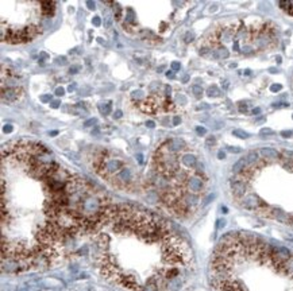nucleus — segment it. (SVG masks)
I'll return each mask as SVG.
<instances>
[{
	"label": "nucleus",
	"mask_w": 293,
	"mask_h": 291,
	"mask_svg": "<svg viewBox=\"0 0 293 291\" xmlns=\"http://www.w3.org/2000/svg\"><path fill=\"white\" fill-rule=\"evenodd\" d=\"M137 158H138V162H139V163H143V155H142V154H138Z\"/></svg>",
	"instance_id": "obj_45"
},
{
	"label": "nucleus",
	"mask_w": 293,
	"mask_h": 291,
	"mask_svg": "<svg viewBox=\"0 0 293 291\" xmlns=\"http://www.w3.org/2000/svg\"><path fill=\"white\" fill-rule=\"evenodd\" d=\"M192 92H193V94H195V97H196V98H200V97L203 96V93H204L203 88L199 86V85H193V86H192Z\"/></svg>",
	"instance_id": "obj_15"
},
{
	"label": "nucleus",
	"mask_w": 293,
	"mask_h": 291,
	"mask_svg": "<svg viewBox=\"0 0 293 291\" xmlns=\"http://www.w3.org/2000/svg\"><path fill=\"white\" fill-rule=\"evenodd\" d=\"M122 115H123V113H122V110L118 109L116 112L113 113V117H115V119H120V117H122Z\"/></svg>",
	"instance_id": "obj_39"
},
{
	"label": "nucleus",
	"mask_w": 293,
	"mask_h": 291,
	"mask_svg": "<svg viewBox=\"0 0 293 291\" xmlns=\"http://www.w3.org/2000/svg\"><path fill=\"white\" fill-rule=\"evenodd\" d=\"M92 256L104 279L130 291H176L193 268L188 241L161 216L108 204L91 232Z\"/></svg>",
	"instance_id": "obj_1"
},
{
	"label": "nucleus",
	"mask_w": 293,
	"mask_h": 291,
	"mask_svg": "<svg viewBox=\"0 0 293 291\" xmlns=\"http://www.w3.org/2000/svg\"><path fill=\"white\" fill-rule=\"evenodd\" d=\"M281 136L282 137H290L292 136V131H282V132H281Z\"/></svg>",
	"instance_id": "obj_37"
},
{
	"label": "nucleus",
	"mask_w": 293,
	"mask_h": 291,
	"mask_svg": "<svg viewBox=\"0 0 293 291\" xmlns=\"http://www.w3.org/2000/svg\"><path fill=\"white\" fill-rule=\"evenodd\" d=\"M72 112L77 116H85V115H88V108L85 103H77L72 107Z\"/></svg>",
	"instance_id": "obj_9"
},
{
	"label": "nucleus",
	"mask_w": 293,
	"mask_h": 291,
	"mask_svg": "<svg viewBox=\"0 0 293 291\" xmlns=\"http://www.w3.org/2000/svg\"><path fill=\"white\" fill-rule=\"evenodd\" d=\"M269 72H270V73H277V70L274 69V67H270V69H269Z\"/></svg>",
	"instance_id": "obj_47"
},
{
	"label": "nucleus",
	"mask_w": 293,
	"mask_h": 291,
	"mask_svg": "<svg viewBox=\"0 0 293 291\" xmlns=\"http://www.w3.org/2000/svg\"><path fill=\"white\" fill-rule=\"evenodd\" d=\"M181 162L187 169H195L197 166V159L193 154H185L181 158Z\"/></svg>",
	"instance_id": "obj_8"
},
{
	"label": "nucleus",
	"mask_w": 293,
	"mask_h": 291,
	"mask_svg": "<svg viewBox=\"0 0 293 291\" xmlns=\"http://www.w3.org/2000/svg\"><path fill=\"white\" fill-rule=\"evenodd\" d=\"M60 104H61L60 100H53L51 103L49 104V105H50V108H53V109H57V108H60Z\"/></svg>",
	"instance_id": "obj_25"
},
{
	"label": "nucleus",
	"mask_w": 293,
	"mask_h": 291,
	"mask_svg": "<svg viewBox=\"0 0 293 291\" xmlns=\"http://www.w3.org/2000/svg\"><path fill=\"white\" fill-rule=\"evenodd\" d=\"M162 103H163V98H161L160 96H150L147 98H145L143 101H140L138 104V107H139L140 110H143L146 113H154L157 112L158 109H161L162 107Z\"/></svg>",
	"instance_id": "obj_3"
},
{
	"label": "nucleus",
	"mask_w": 293,
	"mask_h": 291,
	"mask_svg": "<svg viewBox=\"0 0 293 291\" xmlns=\"http://www.w3.org/2000/svg\"><path fill=\"white\" fill-rule=\"evenodd\" d=\"M246 167H247V162H246V158H243V159H240V161H238L237 163L234 164L232 171L235 173V174H239V173H242Z\"/></svg>",
	"instance_id": "obj_11"
},
{
	"label": "nucleus",
	"mask_w": 293,
	"mask_h": 291,
	"mask_svg": "<svg viewBox=\"0 0 293 291\" xmlns=\"http://www.w3.org/2000/svg\"><path fill=\"white\" fill-rule=\"evenodd\" d=\"M163 69H165V66H163V65H162V66H160V67H158V72H162Z\"/></svg>",
	"instance_id": "obj_49"
},
{
	"label": "nucleus",
	"mask_w": 293,
	"mask_h": 291,
	"mask_svg": "<svg viewBox=\"0 0 293 291\" xmlns=\"http://www.w3.org/2000/svg\"><path fill=\"white\" fill-rule=\"evenodd\" d=\"M56 62L58 65H66V57H57Z\"/></svg>",
	"instance_id": "obj_28"
},
{
	"label": "nucleus",
	"mask_w": 293,
	"mask_h": 291,
	"mask_svg": "<svg viewBox=\"0 0 293 291\" xmlns=\"http://www.w3.org/2000/svg\"><path fill=\"white\" fill-rule=\"evenodd\" d=\"M39 6L43 16H51L56 11V3H53V1H41Z\"/></svg>",
	"instance_id": "obj_7"
},
{
	"label": "nucleus",
	"mask_w": 293,
	"mask_h": 291,
	"mask_svg": "<svg viewBox=\"0 0 293 291\" xmlns=\"http://www.w3.org/2000/svg\"><path fill=\"white\" fill-rule=\"evenodd\" d=\"M181 69V65H180V62H172V70L173 72H177V70H180Z\"/></svg>",
	"instance_id": "obj_30"
},
{
	"label": "nucleus",
	"mask_w": 293,
	"mask_h": 291,
	"mask_svg": "<svg viewBox=\"0 0 293 291\" xmlns=\"http://www.w3.org/2000/svg\"><path fill=\"white\" fill-rule=\"evenodd\" d=\"M227 151H230L232 154H239V152H242V150H240L239 147H227Z\"/></svg>",
	"instance_id": "obj_29"
},
{
	"label": "nucleus",
	"mask_w": 293,
	"mask_h": 291,
	"mask_svg": "<svg viewBox=\"0 0 293 291\" xmlns=\"http://www.w3.org/2000/svg\"><path fill=\"white\" fill-rule=\"evenodd\" d=\"M146 125L149 128H154V127H155V123H154L153 120H149V121H146Z\"/></svg>",
	"instance_id": "obj_40"
},
{
	"label": "nucleus",
	"mask_w": 293,
	"mask_h": 291,
	"mask_svg": "<svg viewBox=\"0 0 293 291\" xmlns=\"http://www.w3.org/2000/svg\"><path fill=\"white\" fill-rule=\"evenodd\" d=\"M292 119H293V116H292Z\"/></svg>",
	"instance_id": "obj_50"
},
{
	"label": "nucleus",
	"mask_w": 293,
	"mask_h": 291,
	"mask_svg": "<svg viewBox=\"0 0 293 291\" xmlns=\"http://www.w3.org/2000/svg\"><path fill=\"white\" fill-rule=\"evenodd\" d=\"M74 89H76V84H72V85H69V88H68V91H69L70 93H72V92H73Z\"/></svg>",
	"instance_id": "obj_44"
},
{
	"label": "nucleus",
	"mask_w": 293,
	"mask_h": 291,
	"mask_svg": "<svg viewBox=\"0 0 293 291\" xmlns=\"http://www.w3.org/2000/svg\"><path fill=\"white\" fill-rule=\"evenodd\" d=\"M87 6H88V8H89V10H95V8H96V4H95V1H91V0H88V1H87Z\"/></svg>",
	"instance_id": "obj_36"
},
{
	"label": "nucleus",
	"mask_w": 293,
	"mask_h": 291,
	"mask_svg": "<svg viewBox=\"0 0 293 291\" xmlns=\"http://www.w3.org/2000/svg\"><path fill=\"white\" fill-rule=\"evenodd\" d=\"M247 110H249V107H247V104L240 103V104H239V112H242V113H246Z\"/></svg>",
	"instance_id": "obj_26"
},
{
	"label": "nucleus",
	"mask_w": 293,
	"mask_h": 291,
	"mask_svg": "<svg viewBox=\"0 0 293 291\" xmlns=\"http://www.w3.org/2000/svg\"><path fill=\"white\" fill-rule=\"evenodd\" d=\"M126 23L127 24H134L135 23V13L131 8H127V15H126Z\"/></svg>",
	"instance_id": "obj_13"
},
{
	"label": "nucleus",
	"mask_w": 293,
	"mask_h": 291,
	"mask_svg": "<svg viewBox=\"0 0 293 291\" xmlns=\"http://www.w3.org/2000/svg\"><path fill=\"white\" fill-rule=\"evenodd\" d=\"M3 131L6 132V134H11V132L14 131V127L11 125V124H6V125L3 127Z\"/></svg>",
	"instance_id": "obj_27"
},
{
	"label": "nucleus",
	"mask_w": 293,
	"mask_h": 291,
	"mask_svg": "<svg viewBox=\"0 0 293 291\" xmlns=\"http://www.w3.org/2000/svg\"><path fill=\"white\" fill-rule=\"evenodd\" d=\"M80 69H81L80 65H73V66H70L69 73L70 74H76V73H78V70H80Z\"/></svg>",
	"instance_id": "obj_22"
},
{
	"label": "nucleus",
	"mask_w": 293,
	"mask_h": 291,
	"mask_svg": "<svg viewBox=\"0 0 293 291\" xmlns=\"http://www.w3.org/2000/svg\"><path fill=\"white\" fill-rule=\"evenodd\" d=\"M63 94H65V89H63V88H57L56 96H63Z\"/></svg>",
	"instance_id": "obj_35"
},
{
	"label": "nucleus",
	"mask_w": 293,
	"mask_h": 291,
	"mask_svg": "<svg viewBox=\"0 0 293 291\" xmlns=\"http://www.w3.org/2000/svg\"><path fill=\"white\" fill-rule=\"evenodd\" d=\"M196 132H197L199 135H205V134H207V130H205L204 127H197V128H196Z\"/></svg>",
	"instance_id": "obj_34"
},
{
	"label": "nucleus",
	"mask_w": 293,
	"mask_h": 291,
	"mask_svg": "<svg viewBox=\"0 0 293 291\" xmlns=\"http://www.w3.org/2000/svg\"><path fill=\"white\" fill-rule=\"evenodd\" d=\"M259 154L261 156H262V159H270V161H276V159H280L281 154L278 152V151L273 150V148H262V150L259 151Z\"/></svg>",
	"instance_id": "obj_6"
},
{
	"label": "nucleus",
	"mask_w": 293,
	"mask_h": 291,
	"mask_svg": "<svg viewBox=\"0 0 293 291\" xmlns=\"http://www.w3.org/2000/svg\"><path fill=\"white\" fill-rule=\"evenodd\" d=\"M216 143V139H215V136H210V137H207V140H205V144L208 146V147H211V146H213V144Z\"/></svg>",
	"instance_id": "obj_21"
},
{
	"label": "nucleus",
	"mask_w": 293,
	"mask_h": 291,
	"mask_svg": "<svg viewBox=\"0 0 293 291\" xmlns=\"http://www.w3.org/2000/svg\"><path fill=\"white\" fill-rule=\"evenodd\" d=\"M289 107V104L288 103H276L273 104V108H288Z\"/></svg>",
	"instance_id": "obj_31"
},
{
	"label": "nucleus",
	"mask_w": 293,
	"mask_h": 291,
	"mask_svg": "<svg viewBox=\"0 0 293 291\" xmlns=\"http://www.w3.org/2000/svg\"><path fill=\"white\" fill-rule=\"evenodd\" d=\"M97 123V119H95V117H92V119H88V120L84 121V127H92L93 124Z\"/></svg>",
	"instance_id": "obj_18"
},
{
	"label": "nucleus",
	"mask_w": 293,
	"mask_h": 291,
	"mask_svg": "<svg viewBox=\"0 0 293 291\" xmlns=\"http://www.w3.org/2000/svg\"><path fill=\"white\" fill-rule=\"evenodd\" d=\"M41 101L42 103H51V96L50 94H43V96H41Z\"/></svg>",
	"instance_id": "obj_24"
},
{
	"label": "nucleus",
	"mask_w": 293,
	"mask_h": 291,
	"mask_svg": "<svg viewBox=\"0 0 293 291\" xmlns=\"http://www.w3.org/2000/svg\"><path fill=\"white\" fill-rule=\"evenodd\" d=\"M193 39H195L193 33H187L185 35H184V40H185V43H189V42H192Z\"/></svg>",
	"instance_id": "obj_19"
},
{
	"label": "nucleus",
	"mask_w": 293,
	"mask_h": 291,
	"mask_svg": "<svg viewBox=\"0 0 293 291\" xmlns=\"http://www.w3.org/2000/svg\"><path fill=\"white\" fill-rule=\"evenodd\" d=\"M232 135H234V136L240 137V139H246V137H249V134H247V132H245V131H242V130H234L232 131Z\"/></svg>",
	"instance_id": "obj_16"
},
{
	"label": "nucleus",
	"mask_w": 293,
	"mask_h": 291,
	"mask_svg": "<svg viewBox=\"0 0 293 291\" xmlns=\"http://www.w3.org/2000/svg\"><path fill=\"white\" fill-rule=\"evenodd\" d=\"M259 134H261V135H273V134H274V131H273V130H270V128H262V130L259 131Z\"/></svg>",
	"instance_id": "obj_23"
},
{
	"label": "nucleus",
	"mask_w": 293,
	"mask_h": 291,
	"mask_svg": "<svg viewBox=\"0 0 293 291\" xmlns=\"http://www.w3.org/2000/svg\"><path fill=\"white\" fill-rule=\"evenodd\" d=\"M97 108H99V112H100V113L104 115V116H107V115H110V113H111V110H112V103H111V101L100 103L99 105H97Z\"/></svg>",
	"instance_id": "obj_10"
},
{
	"label": "nucleus",
	"mask_w": 293,
	"mask_h": 291,
	"mask_svg": "<svg viewBox=\"0 0 293 291\" xmlns=\"http://www.w3.org/2000/svg\"><path fill=\"white\" fill-rule=\"evenodd\" d=\"M220 93H222V92H220V89L216 85H212V86H210L207 89V96L208 97H219Z\"/></svg>",
	"instance_id": "obj_12"
},
{
	"label": "nucleus",
	"mask_w": 293,
	"mask_h": 291,
	"mask_svg": "<svg viewBox=\"0 0 293 291\" xmlns=\"http://www.w3.org/2000/svg\"><path fill=\"white\" fill-rule=\"evenodd\" d=\"M91 91H92V89H91V86H87V85H85L84 88H81L80 94H81V96H88V94L91 93Z\"/></svg>",
	"instance_id": "obj_20"
},
{
	"label": "nucleus",
	"mask_w": 293,
	"mask_h": 291,
	"mask_svg": "<svg viewBox=\"0 0 293 291\" xmlns=\"http://www.w3.org/2000/svg\"><path fill=\"white\" fill-rule=\"evenodd\" d=\"M166 146H168V148L173 152V154L180 152V151H183L184 148L187 147L185 142H184L183 139H180V137H172L170 140L166 142Z\"/></svg>",
	"instance_id": "obj_5"
},
{
	"label": "nucleus",
	"mask_w": 293,
	"mask_h": 291,
	"mask_svg": "<svg viewBox=\"0 0 293 291\" xmlns=\"http://www.w3.org/2000/svg\"><path fill=\"white\" fill-rule=\"evenodd\" d=\"M180 123H181L180 116H174V117H173V125H174V127H176V125H178Z\"/></svg>",
	"instance_id": "obj_38"
},
{
	"label": "nucleus",
	"mask_w": 293,
	"mask_h": 291,
	"mask_svg": "<svg viewBox=\"0 0 293 291\" xmlns=\"http://www.w3.org/2000/svg\"><path fill=\"white\" fill-rule=\"evenodd\" d=\"M170 91H172V88H170L169 85H165V94H166V96L170 94Z\"/></svg>",
	"instance_id": "obj_42"
},
{
	"label": "nucleus",
	"mask_w": 293,
	"mask_h": 291,
	"mask_svg": "<svg viewBox=\"0 0 293 291\" xmlns=\"http://www.w3.org/2000/svg\"><path fill=\"white\" fill-rule=\"evenodd\" d=\"M166 77H168V78H174L173 70H168V72H166Z\"/></svg>",
	"instance_id": "obj_41"
},
{
	"label": "nucleus",
	"mask_w": 293,
	"mask_h": 291,
	"mask_svg": "<svg viewBox=\"0 0 293 291\" xmlns=\"http://www.w3.org/2000/svg\"><path fill=\"white\" fill-rule=\"evenodd\" d=\"M23 91L22 88L18 86H10V88H3L1 89V98L3 101H7V103H14V101H18L22 96Z\"/></svg>",
	"instance_id": "obj_4"
},
{
	"label": "nucleus",
	"mask_w": 293,
	"mask_h": 291,
	"mask_svg": "<svg viewBox=\"0 0 293 291\" xmlns=\"http://www.w3.org/2000/svg\"><path fill=\"white\" fill-rule=\"evenodd\" d=\"M259 112H261L259 108H254V109H253V115H258Z\"/></svg>",
	"instance_id": "obj_46"
},
{
	"label": "nucleus",
	"mask_w": 293,
	"mask_h": 291,
	"mask_svg": "<svg viewBox=\"0 0 293 291\" xmlns=\"http://www.w3.org/2000/svg\"><path fill=\"white\" fill-rule=\"evenodd\" d=\"M92 23H93V26L99 27L100 24H101V19H100V16H95L93 19H92Z\"/></svg>",
	"instance_id": "obj_32"
},
{
	"label": "nucleus",
	"mask_w": 293,
	"mask_h": 291,
	"mask_svg": "<svg viewBox=\"0 0 293 291\" xmlns=\"http://www.w3.org/2000/svg\"><path fill=\"white\" fill-rule=\"evenodd\" d=\"M217 156H219V159H224V158H226V154H224L223 151H219V152H217Z\"/></svg>",
	"instance_id": "obj_43"
},
{
	"label": "nucleus",
	"mask_w": 293,
	"mask_h": 291,
	"mask_svg": "<svg viewBox=\"0 0 293 291\" xmlns=\"http://www.w3.org/2000/svg\"><path fill=\"white\" fill-rule=\"evenodd\" d=\"M210 283L213 291H293V252L231 232L213 251Z\"/></svg>",
	"instance_id": "obj_2"
},
{
	"label": "nucleus",
	"mask_w": 293,
	"mask_h": 291,
	"mask_svg": "<svg viewBox=\"0 0 293 291\" xmlns=\"http://www.w3.org/2000/svg\"><path fill=\"white\" fill-rule=\"evenodd\" d=\"M113 11H115V19L116 20H120V18H122V7L119 6V4H113Z\"/></svg>",
	"instance_id": "obj_17"
},
{
	"label": "nucleus",
	"mask_w": 293,
	"mask_h": 291,
	"mask_svg": "<svg viewBox=\"0 0 293 291\" xmlns=\"http://www.w3.org/2000/svg\"><path fill=\"white\" fill-rule=\"evenodd\" d=\"M131 98L133 100H137V101H143L145 100V93L142 91H134L133 93H131Z\"/></svg>",
	"instance_id": "obj_14"
},
{
	"label": "nucleus",
	"mask_w": 293,
	"mask_h": 291,
	"mask_svg": "<svg viewBox=\"0 0 293 291\" xmlns=\"http://www.w3.org/2000/svg\"><path fill=\"white\" fill-rule=\"evenodd\" d=\"M281 88H282V86H281L280 84H274V85H272V86H270V91H272V92H278V91H281Z\"/></svg>",
	"instance_id": "obj_33"
},
{
	"label": "nucleus",
	"mask_w": 293,
	"mask_h": 291,
	"mask_svg": "<svg viewBox=\"0 0 293 291\" xmlns=\"http://www.w3.org/2000/svg\"><path fill=\"white\" fill-rule=\"evenodd\" d=\"M57 134H58V132H57V131H51V132H50V135H51V136H56Z\"/></svg>",
	"instance_id": "obj_48"
}]
</instances>
